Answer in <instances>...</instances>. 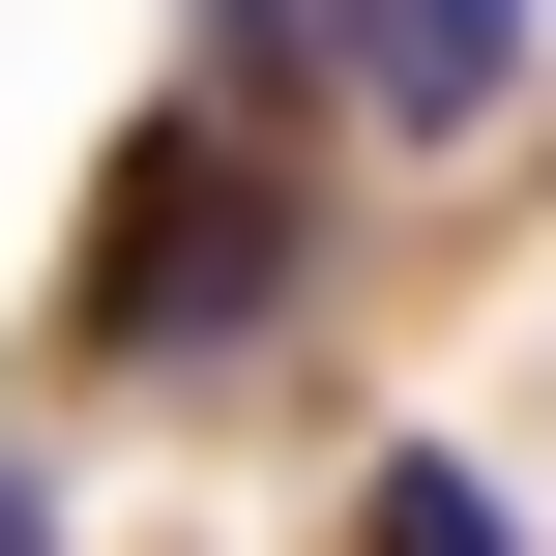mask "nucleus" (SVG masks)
<instances>
[{
	"mask_svg": "<svg viewBox=\"0 0 556 556\" xmlns=\"http://www.w3.org/2000/svg\"><path fill=\"white\" fill-rule=\"evenodd\" d=\"M264 323H293V176H235V147H147V176L88 205V352L205 381V352H264Z\"/></svg>",
	"mask_w": 556,
	"mask_h": 556,
	"instance_id": "obj_1",
	"label": "nucleus"
},
{
	"mask_svg": "<svg viewBox=\"0 0 556 556\" xmlns=\"http://www.w3.org/2000/svg\"><path fill=\"white\" fill-rule=\"evenodd\" d=\"M323 59H352V117H410V147H498V117H528V0H323Z\"/></svg>",
	"mask_w": 556,
	"mask_h": 556,
	"instance_id": "obj_2",
	"label": "nucleus"
},
{
	"mask_svg": "<svg viewBox=\"0 0 556 556\" xmlns=\"http://www.w3.org/2000/svg\"><path fill=\"white\" fill-rule=\"evenodd\" d=\"M352 556H528V528H498V469H440V440H381V469H352Z\"/></svg>",
	"mask_w": 556,
	"mask_h": 556,
	"instance_id": "obj_3",
	"label": "nucleus"
},
{
	"mask_svg": "<svg viewBox=\"0 0 556 556\" xmlns=\"http://www.w3.org/2000/svg\"><path fill=\"white\" fill-rule=\"evenodd\" d=\"M0 556H59V498H29V469H0Z\"/></svg>",
	"mask_w": 556,
	"mask_h": 556,
	"instance_id": "obj_4",
	"label": "nucleus"
}]
</instances>
